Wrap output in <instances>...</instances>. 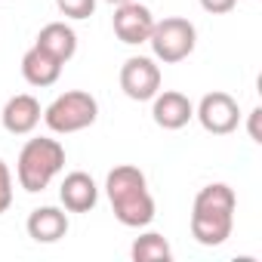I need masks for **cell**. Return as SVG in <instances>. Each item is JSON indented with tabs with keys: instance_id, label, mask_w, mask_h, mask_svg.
<instances>
[{
	"instance_id": "1",
	"label": "cell",
	"mask_w": 262,
	"mask_h": 262,
	"mask_svg": "<svg viewBox=\"0 0 262 262\" xmlns=\"http://www.w3.org/2000/svg\"><path fill=\"white\" fill-rule=\"evenodd\" d=\"M105 194L111 201L114 219L126 228H145L155 222V198L148 191V179L139 167L120 164L105 179Z\"/></svg>"
},
{
	"instance_id": "2",
	"label": "cell",
	"mask_w": 262,
	"mask_h": 262,
	"mask_svg": "<svg viewBox=\"0 0 262 262\" xmlns=\"http://www.w3.org/2000/svg\"><path fill=\"white\" fill-rule=\"evenodd\" d=\"M234 188L225 182H210L194 194L191 207V237L201 247H219L231 237L234 228Z\"/></svg>"
},
{
	"instance_id": "3",
	"label": "cell",
	"mask_w": 262,
	"mask_h": 262,
	"mask_svg": "<svg viewBox=\"0 0 262 262\" xmlns=\"http://www.w3.org/2000/svg\"><path fill=\"white\" fill-rule=\"evenodd\" d=\"M62 170H65V145L59 139H47V136L28 139L16 161V179L28 194L50 188V182Z\"/></svg>"
},
{
	"instance_id": "4",
	"label": "cell",
	"mask_w": 262,
	"mask_h": 262,
	"mask_svg": "<svg viewBox=\"0 0 262 262\" xmlns=\"http://www.w3.org/2000/svg\"><path fill=\"white\" fill-rule=\"evenodd\" d=\"M96 117H99V102L86 90H68L43 108V123L59 136L80 133V129L96 123Z\"/></svg>"
},
{
	"instance_id": "5",
	"label": "cell",
	"mask_w": 262,
	"mask_h": 262,
	"mask_svg": "<svg viewBox=\"0 0 262 262\" xmlns=\"http://www.w3.org/2000/svg\"><path fill=\"white\" fill-rule=\"evenodd\" d=\"M148 43H151V53H155L158 62L176 65V62H185L194 53V47H198V28L188 19H182V16H167V19L155 22Z\"/></svg>"
},
{
	"instance_id": "6",
	"label": "cell",
	"mask_w": 262,
	"mask_h": 262,
	"mask_svg": "<svg viewBox=\"0 0 262 262\" xmlns=\"http://www.w3.org/2000/svg\"><path fill=\"white\" fill-rule=\"evenodd\" d=\"M120 90L133 102H151L161 93V68L148 56H129L120 65Z\"/></svg>"
},
{
	"instance_id": "7",
	"label": "cell",
	"mask_w": 262,
	"mask_h": 262,
	"mask_svg": "<svg viewBox=\"0 0 262 262\" xmlns=\"http://www.w3.org/2000/svg\"><path fill=\"white\" fill-rule=\"evenodd\" d=\"M194 117L201 120V126L207 129V133H213V136H228V133H234L237 123H241V108H237L234 96H228V93H222V90H213V93H207V96L198 102Z\"/></svg>"
},
{
	"instance_id": "8",
	"label": "cell",
	"mask_w": 262,
	"mask_h": 262,
	"mask_svg": "<svg viewBox=\"0 0 262 262\" xmlns=\"http://www.w3.org/2000/svg\"><path fill=\"white\" fill-rule=\"evenodd\" d=\"M155 22H158V19L151 16V10H148L145 4H139V0H129V4H120V7L114 10V19H111L117 40H120V43H126V47L148 43Z\"/></svg>"
},
{
	"instance_id": "9",
	"label": "cell",
	"mask_w": 262,
	"mask_h": 262,
	"mask_svg": "<svg viewBox=\"0 0 262 262\" xmlns=\"http://www.w3.org/2000/svg\"><path fill=\"white\" fill-rule=\"evenodd\" d=\"M40 117H43V108H40V102L31 93L10 96L7 105H4V111H0V123H4V129H7V133H13V136L34 133L37 123H40Z\"/></svg>"
},
{
	"instance_id": "10",
	"label": "cell",
	"mask_w": 262,
	"mask_h": 262,
	"mask_svg": "<svg viewBox=\"0 0 262 262\" xmlns=\"http://www.w3.org/2000/svg\"><path fill=\"white\" fill-rule=\"evenodd\" d=\"M151 117L161 129H182L194 117V105L179 90H164L151 99Z\"/></svg>"
},
{
	"instance_id": "11",
	"label": "cell",
	"mask_w": 262,
	"mask_h": 262,
	"mask_svg": "<svg viewBox=\"0 0 262 262\" xmlns=\"http://www.w3.org/2000/svg\"><path fill=\"white\" fill-rule=\"evenodd\" d=\"M59 201L68 213H90L96 204H99V185L93 182L90 173L83 170H74L62 179L59 185Z\"/></svg>"
},
{
	"instance_id": "12",
	"label": "cell",
	"mask_w": 262,
	"mask_h": 262,
	"mask_svg": "<svg viewBox=\"0 0 262 262\" xmlns=\"http://www.w3.org/2000/svg\"><path fill=\"white\" fill-rule=\"evenodd\" d=\"M25 231L37 244H56L68 234V213L59 207H37L28 213Z\"/></svg>"
},
{
	"instance_id": "13",
	"label": "cell",
	"mask_w": 262,
	"mask_h": 262,
	"mask_svg": "<svg viewBox=\"0 0 262 262\" xmlns=\"http://www.w3.org/2000/svg\"><path fill=\"white\" fill-rule=\"evenodd\" d=\"M59 74H62V62L59 59H53L47 50H40L37 43L22 56V77L31 83V86H53L56 80H59Z\"/></svg>"
},
{
	"instance_id": "14",
	"label": "cell",
	"mask_w": 262,
	"mask_h": 262,
	"mask_svg": "<svg viewBox=\"0 0 262 262\" xmlns=\"http://www.w3.org/2000/svg\"><path fill=\"white\" fill-rule=\"evenodd\" d=\"M34 43H37L40 50H47L53 59H59L62 65L71 62L74 53H77V34H74V28L65 25V22H50V25H43Z\"/></svg>"
},
{
	"instance_id": "15",
	"label": "cell",
	"mask_w": 262,
	"mask_h": 262,
	"mask_svg": "<svg viewBox=\"0 0 262 262\" xmlns=\"http://www.w3.org/2000/svg\"><path fill=\"white\" fill-rule=\"evenodd\" d=\"M129 256L136 262H170L173 259V247L161 231H145L133 241L129 247Z\"/></svg>"
},
{
	"instance_id": "16",
	"label": "cell",
	"mask_w": 262,
	"mask_h": 262,
	"mask_svg": "<svg viewBox=\"0 0 262 262\" xmlns=\"http://www.w3.org/2000/svg\"><path fill=\"white\" fill-rule=\"evenodd\" d=\"M56 7L65 19L80 22V19H90L96 13V0H56Z\"/></svg>"
},
{
	"instance_id": "17",
	"label": "cell",
	"mask_w": 262,
	"mask_h": 262,
	"mask_svg": "<svg viewBox=\"0 0 262 262\" xmlns=\"http://www.w3.org/2000/svg\"><path fill=\"white\" fill-rule=\"evenodd\" d=\"M13 207V173L7 167V161L0 158V216Z\"/></svg>"
},
{
	"instance_id": "18",
	"label": "cell",
	"mask_w": 262,
	"mask_h": 262,
	"mask_svg": "<svg viewBox=\"0 0 262 262\" xmlns=\"http://www.w3.org/2000/svg\"><path fill=\"white\" fill-rule=\"evenodd\" d=\"M201 7L207 13H213V16H225V13H231L237 7V0H201Z\"/></svg>"
},
{
	"instance_id": "19",
	"label": "cell",
	"mask_w": 262,
	"mask_h": 262,
	"mask_svg": "<svg viewBox=\"0 0 262 262\" xmlns=\"http://www.w3.org/2000/svg\"><path fill=\"white\" fill-rule=\"evenodd\" d=\"M259 117H262V108H253V111H250V126H247L253 142H262V133H259Z\"/></svg>"
},
{
	"instance_id": "20",
	"label": "cell",
	"mask_w": 262,
	"mask_h": 262,
	"mask_svg": "<svg viewBox=\"0 0 262 262\" xmlns=\"http://www.w3.org/2000/svg\"><path fill=\"white\" fill-rule=\"evenodd\" d=\"M105 4H111V7H120V4H129V0H105Z\"/></svg>"
}]
</instances>
